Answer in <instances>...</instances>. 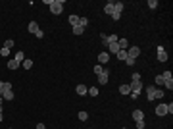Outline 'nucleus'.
I'll return each instance as SVG.
<instances>
[{
	"mask_svg": "<svg viewBox=\"0 0 173 129\" xmlns=\"http://www.w3.org/2000/svg\"><path fill=\"white\" fill-rule=\"evenodd\" d=\"M62 10H64V0H54L52 6H50V12L54 14V16H60Z\"/></svg>",
	"mask_w": 173,
	"mask_h": 129,
	"instance_id": "f257e3e1",
	"label": "nucleus"
},
{
	"mask_svg": "<svg viewBox=\"0 0 173 129\" xmlns=\"http://www.w3.org/2000/svg\"><path fill=\"white\" fill-rule=\"evenodd\" d=\"M123 129H125V127H123Z\"/></svg>",
	"mask_w": 173,
	"mask_h": 129,
	"instance_id": "37998d69",
	"label": "nucleus"
},
{
	"mask_svg": "<svg viewBox=\"0 0 173 129\" xmlns=\"http://www.w3.org/2000/svg\"><path fill=\"white\" fill-rule=\"evenodd\" d=\"M158 62H167V52L164 46H158Z\"/></svg>",
	"mask_w": 173,
	"mask_h": 129,
	"instance_id": "20e7f679",
	"label": "nucleus"
},
{
	"mask_svg": "<svg viewBox=\"0 0 173 129\" xmlns=\"http://www.w3.org/2000/svg\"><path fill=\"white\" fill-rule=\"evenodd\" d=\"M131 81H141V73H133L131 75Z\"/></svg>",
	"mask_w": 173,
	"mask_h": 129,
	"instance_id": "473e14b6",
	"label": "nucleus"
},
{
	"mask_svg": "<svg viewBox=\"0 0 173 129\" xmlns=\"http://www.w3.org/2000/svg\"><path fill=\"white\" fill-rule=\"evenodd\" d=\"M104 12L108 14V16H112V14H114V2H106V6H104Z\"/></svg>",
	"mask_w": 173,
	"mask_h": 129,
	"instance_id": "9b49d317",
	"label": "nucleus"
},
{
	"mask_svg": "<svg viewBox=\"0 0 173 129\" xmlns=\"http://www.w3.org/2000/svg\"><path fill=\"white\" fill-rule=\"evenodd\" d=\"M2 98L4 100H13V91H4L2 93Z\"/></svg>",
	"mask_w": 173,
	"mask_h": 129,
	"instance_id": "4468645a",
	"label": "nucleus"
},
{
	"mask_svg": "<svg viewBox=\"0 0 173 129\" xmlns=\"http://www.w3.org/2000/svg\"><path fill=\"white\" fill-rule=\"evenodd\" d=\"M156 116H167V104H158L156 106Z\"/></svg>",
	"mask_w": 173,
	"mask_h": 129,
	"instance_id": "7ed1b4c3",
	"label": "nucleus"
},
{
	"mask_svg": "<svg viewBox=\"0 0 173 129\" xmlns=\"http://www.w3.org/2000/svg\"><path fill=\"white\" fill-rule=\"evenodd\" d=\"M87 118H89L87 112H79V120H81V122H87Z\"/></svg>",
	"mask_w": 173,
	"mask_h": 129,
	"instance_id": "cd10ccee",
	"label": "nucleus"
},
{
	"mask_svg": "<svg viewBox=\"0 0 173 129\" xmlns=\"http://www.w3.org/2000/svg\"><path fill=\"white\" fill-rule=\"evenodd\" d=\"M108 75H110V70L106 68V70H104V73H100V75H98V83H100V85H106V83H108Z\"/></svg>",
	"mask_w": 173,
	"mask_h": 129,
	"instance_id": "423d86ee",
	"label": "nucleus"
},
{
	"mask_svg": "<svg viewBox=\"0 0 173 129\" xmlns=\"http://www.w3.org/2000/svg\"><path fill=\"white\" fill-rule=\"evenodd\" d=\"M89 95H90V97H98V89H96V87H90Z\"/></svg>",
	"mask_w": 173,
	"mask_h": 129,
	"instance_id": "393cba45",
	"label": "nucleus"
},
{
	"mask_svg": "<svg viewBox=\"0 0 173 129\" xmlns=\"http://www.w3.org/2000/svg\"><path fill=\"white\" fill-rule=\"evenodd\" d=\"M125 64H127V66H135V60H133V58H129V56H127V60H125Z\"/></svg>",
	"mask_w": 173,
	"mask_h": 129,
	"instance_id": "f704fd0d",
	"label": "nucleus"
},
{
	"mask_svg": "<svg viewBox=\"0 0 173 129\" xmlns=\"http://www.w3.org/2000/svg\"><path fill=\"white\" fill-rule=\"evenodd\" d=\"M171 112H173V104L169 102V104H167V114H171Z\"/></svg>",
	"mask_w": 173,
	"mask_h": 129,
	"instance_id": "58836bf2",
	"label": "nucleus"
},
{
	"mask_svg": "<svg viewBox=\"0 0 173 129\" xmlns=\"http://www.w3.org/2000/svg\"><path fill=\"white\" fill-rule=\"evenodd\" d=\"M2 102H4V98L0 97V112H2Z\"/></svg>",
	"mask_w": 173,
	"mask_h": 129,
	"instance_id": "a19ab883",
	"label": "nucleus"
},
{
	"mask_svg": "<svg viewBox=\"0 0 173 129\" xmlns=\"http://www.w3.org/2000/svg\"><path fill=\"white\" fill-rule=\"evenodd\" d=\"M117 45H119V48H121V50H127V48H129V41H127V39H121V37H119Z\"/></svg>",
	"mask_w": 173,
	"mask_h": 129,
	"instance_id": "1a4fd4ad",
	"label": "nucleus"
},
{
	"mask_svg": "<svg viewBox=\"0 0 173 129\" xmlns=\"http://www.w3.org/2000/svg\"><path fill=\"white\" fill-rule=\"evenodd\" d=\"M154 93H156V87L154 85H150L146 89V95H148V100H154Z\"/></svg>",
	"mask_w": 173,
	"mask_h": 129,
	"instance_id": "f8f14e48",
	"label": "nucleus"
},
{
	"mask_svg": "<svg viewBox=\"0 0 173 129\" xmlns=\"http://www.w3.org/2000/svg\"><path fill=\"white\" fill-rule=\"evenodd\" d=\"M79 25L87 27V25H89V20H87V18H79Z\"/></svg>",
	"mask_w": 173,
	"mask_h": 129,
	"instance_id": "b1692460",
	"label": "nucleus"
},
{
	"mask_svg": "<svg viewBox=\"0 0 173 129\" xmlns=\"http://www.w3.org/2000/svg\"><path fill=\"white\" fill-rule=\"evenodd\" d=\"M2 120H4V116H2V112H0V122H2Z\"/></svg>",
	"mask_w": 173,
	"mask_h": 129,
	"instance_id": "79ce46f5",
	"label": "nucleus"
},
{
	"mask_svg": "<svg viewBox=\"0 0 173 129\" xmlns=\"http://www.w3.org/2000/svg\"><path fill=\"white\" fill-rule=\"evenodd\" d=\"M0 54H2V56H8V54H10V50H8V48H2V50H0Z\"/></svg>",
	"mask_w": 173,
	"mask_h": 129,
	"instance_id": "c9c22d12",
	"label": "nucleus"
},
{
	"mask_svg": "<svg viewBox=\"0 0 173 129\" xmlns=\"http://www.w3.org/2000/svg\"><path fill=\"white\" fill-rule=\"evenodd\" d=\"M115 56H117V60H121V62H125V60H127V50H119L117 54H115Z\"/></svg>",
	"mask_w": 173,
	"mask_h": 129,
	"instance_id": "dca6fc26",
	"label": "nucleus"
},
{
	"mask_svg": "<svg viewBox=\"0 0 173 129\" xmlns=\"http://www.w3.org/2000/svg\"><path fill=\"white\" fill-rule=\"evenodd\" d=\"M133 120H135V122L144 120V112H142V110H135V112H133Z\"/></svg>",
	"mask_w": 173,
	"mask_h": 129,
	"instance_id": "6e6552de",
	"label": "nucleus"
},
{
	"mask_svg": "<svg viewBox=\"0 0 173 129\" xmlns=\"http://www.w3.org/2000/svg\"><path fill=\"white\" fill-rule=\"evenodd\" d=\"M119 93H121V95H129V93H131V87H129V83H127V85H121V87H119Z\"/></svg>",
	"mask_w": 173,
	"mask_h": 129,
	"instance_id": "a211bd4d",
	"label": "nucleus"
},
{
	"mask_svg": "<svg viewBox=\"0 0 173 129\" xmlns=\"http://www.w3.org/2000/svg\"><path fill=\"white\" fill-rule=\"evenodd\" d=\"M85 33V27H81V25H75L73 27V35H77V37H79V35H83Z\"/></svg>",
	"mask_w": 173,
	"mask_h": 129,
	"instance_id": "f3484780",
	"label": "nucleus"
},
{
	"mask_svg": "<svg viewBox=\"0 0 173 129\" xmlns=\"http://www.w3.org/2000/svg\"><path fill=\"white\" fill-rule=\"evenodd\" d=\"M37 129H46V127H44V123H37Z\"/></svg>",
	"mask_w": 173,
	"mask_h": 129,
	"instance_id": "ea45409f",
	"label": "nucleus"
},
{
	"mask_svg": "<svg viewBox=\"0 0 173 129\" xmlns=\"http://www.w3.org/2000/svg\"><path fill=\"white\" fill-rule=\"evenodd\" d=\"M148 8L156 10V8H158V2H156V0H148Z\"/></svg>",
	"mask_w": 173,
	"mask_h": 129,
	"instance_id": "bb28decb",
	"label": "nucleus"
},
{
	"mask_svg": "<svg viewBox=\"0 0 173 129\" xmlns=\"http://www.w3.org/2000/svg\"><path fill=\"white\" fill-rule=\"evenodd\" d=\"M87 93H89V89L85 85H77V95H87Z\"/></svg>",
	"mask_w": 173,
	"mask_h": 129,
	"instance_id": "6ab92c4d",
	"label": "nucleus"
},
{
	"mask_svg": "<svg viewBox=\"0 0 173 129\" xmlns=\"http://www.w3.org/2000/svg\"><path fill=\"white\" fill-rule=\"evenodd\" d=\"M121 12H123V2H114V14L121 16Z\"/></svg>",
	"mask_w": 173,
	"mask_h": 129,
	"instance_id": "9d476101",
	"label": "nucleus"
},
{
	"mask_svg": "<svg viewBox=\"0 0 173 129\" xmlns=\"http://www.w3.org/2000/svg\"><path fill=\"white\" fill-rule=\"evenodd\" d=\"M19 66L21 64H19L18 60H8V68H10V70H18Z\"/></svg>",
	"mask_w": 173,
	"mask_h": 129,
	"instance_id": "ddd939ff",
	"label": "nucleus"
},
{
	"mask_svg": "<svg viewBox=\"0 0 173 129\" xmlns=\"http://www.w3.org/2000/svg\"><path fill=\"white\" fill-rule=\"evenodd\" d=\"M108 50H110V52H115V54H117V52L121 50V48H119V45H117V43H112V45H108Z\"/></svg>",
	"mask_w": 173,
	"mask_h": 129,
	"instance_id": "2eb2a0df",
	"label": "nucleus"
},
{
	"mask_svg": "<svg viewBox=\"0 0 173 129\" xmlns=\"http://www.w3.org/2000/svg\"><path fill=\"white\" fill-rule=\"evenodd\" d=\"M27 29H29V33H31V35H37V33L40 31V29H38V23H37V21H31Z\"/></svg>",
	"mask_w": 173,
	"mask_h": 129,
	"instance_id": "0eeeda50",
	"label": "nucleus"
},
{
	"mask_svg": "<svg viewBox=\"0 0 173 129\" xmlns=\"http://www.w3.org/2000/svg\"><path fill=\"white\" fill-rule=\"evenodd\" d=\"M104 70H106V68H104V66H100V64H96V66H94V73H96V75L104 73Z\"/></svg>",
	"mask_w": 173,
	"mask_h": 129,
	"instance_id": "412c9836",
	"label": "nucleus"
},
{
	"mask_svg": "<svg viewBox=\"0 0 173 129\" xmlns=\"http://www.w3.org/2000/svg\"><path fill=\"white\" fill-rule=\"evenodd\" d=\"M21 66H23L25 70H31V68H33V60H23V62H21Z\"/></svg>",
	"mask_w": 173,
	"mask_h": 129,
	"instance_id": "aec40b11",
	"label": "nucleus"
},
{
	"mask_svg": "<svg viewBox=\"0 0 173 129\" xmlns=\"http://www.w3.org/2000/svg\"><path fill=\"white\" fill-rule=\"evenodd\" d=\"M164 85H166V89L171 91V89H173V79H167V81H164Z\"/></svg>",
	"mask_w": 173,
	"mask_h": 129,
	"instance_id": "a878e982",
	"label": "nucleus"
},
{
	"mask_svg": "<svg viewBox=\"0 0 173 129\" xmlns=\"http://www.w3.org/2000/svg\"><path fill=\"white\" fill-rule=\"evenodd\" d=\"M69 23H71L73 27L79 25V18H77V16H69Z\"/></svg>",
	"mask_w": 173,
	"mask_h": 129,
	"instance_id": "4be33fe9",
	"label": "nucleus"
},
{
	"mask_svg": "<svg viewBox=\"0 0 173 129\" xmlns=\"http://www.w3.org/2000/svg\"><path fill=\"white\" fill-rule=\"evenodd\" d=\"M144 127H146V122H144V120L137 122V129H144Z\"/></svg>",
	"mask_w": 173,
	"mask_h": 129,
	"instance_id": "c756f323",
	"label": "nucleus"
},
{
	"mask_svg": "<svg viewBox=\"0 0 173 129\" xmlns=\"http://www.w3.org/2000/svg\"><path fill=\"white\" fill-rule=\"evenodd\" d=\"M110 62V52H100L98 54V64L102 66V64H108Z\"/></svg>",
	"mask_w": 173,
	"mask_h": 129,
	"instance_id": "39448f33",
	"label": "nucleus"
},
{
	"mask_svg": "<svg viewBox=\"0 0 173 129\" xmlns=\"http://www.w3.org/2000/svg\"><path fill=\"white\" fill-rule=\"evenodd\" d=\"M119 18H121L119 14H112V20H114V21H117V20H119Z\"/></svg>",
	"mask_w": 173,
	"mask_h": 129,
	"instance_id": "e433bc0d",
	"label": "nucleus"
},
{
	"mask_svg": "<svg viewBox=\"0 0 173 129\" xmlns=\"http://www.w3.org/2000/svg\"><path fill=\"white\" fill-rule=\"evenodd\" d=\"M139 54H141V48H139V46H129V48H127V56H129V58L137 60Z\"/></svg>",
	"mask_w": 173,
	"mask_h": 129,
	"instance_id": "f03ea898",
	"label": "nucleus"
},
{
	"mask_svg": "<svg viewBox=\"0 0 173 129\" xmlns=\"http://www.w3.org/2000/svg\"><path fill=\"white\" fill-rule=\"evenodd\" d=\"M35 37H37V39H42V37H44V31H38Z\"/></svg>",
	"mask_w": 173,
	"mask_h": 129,
	"instance_id": "4c0bfd02",
	"label": "nucleus"
},
{
	"mask_svg": "<svg viewBox=\"0 0 173 129\" xmlns=\"http://www.w3.org/2000/svg\"><path fill=\"white\" fill-rule=\"evenodd\" d=\"M162 77H164V81H167V79H173V77H171V71H166V73H162Z\"/></svg>",
	"mask_w": 173,
	"mask_h": 129,
	"instance_id": "2f4dec72",
	"label": "nucleus"
},
{
	"mask_svg": "<svg viewBox=\"0 0 173 129\" xmlns=\"http://www.w3.org/2000/svg\"><path fill=\"white\" fill-rule=\"evenodd\" d=\"M15 60H18L19 64H21V62L25 60V56H23V52H15Z\"/></svg>",
	"mask_w": 173,
	"mask_h": 129,
	"instance_id": "5701e85b",
	"label": "nucleus"
},
{
	"mask_svg": "<svg viewBox=\"0 0 173 129\" xmlns=\"http://www.w3.org/2000/svg\"><path fill=\"white\" fill-rule=\"evenodd\" d=\"M12 46H13V41H6V43H4V48H8V50H10Z\"/></svg>",
	"mask_w": 173,
	"mask_h": 129,
	"instance_id": "72a5a7b5",
	"label": "nucleus"
},
{
	"mask_svg": "<svg viewBox=\"0 0 173 129\" xmlns=\"http://www.w3.org/2000/svg\"><path fill=\"white\" fill-rule=\"evenodd\" d=\"M154 85H164V77H162V75H158V77L154 79Z\"/></svg>",
	"mask_w": 173,
	"mask_h": 129,
	"instance_id": "c85d7f7f",
	"label": "nucleus"
},
{
	"mask_svg": "<svg viewBox=\"0 0 173 129\" xmlns=\"http://www.w3.org/2000/svg\"><path fill=\"white\" fill-rule=\"evenodd\" d=\"M162 97H164V91L156 89V93H154V98H162Z\"/></svg>",
	"mask_w": 173,
	"mask_h": 129,
	"instance_id": "7c9ffc66",
	"label": "nucleus"
}]
</instances>
